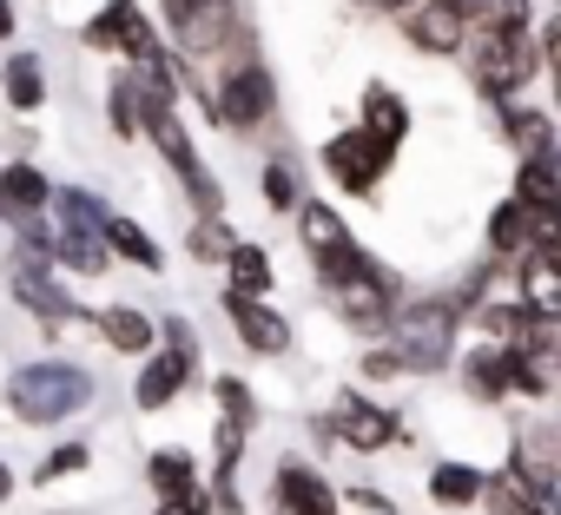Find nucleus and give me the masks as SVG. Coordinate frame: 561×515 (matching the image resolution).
Listing matches in <instances>:
<instances>
[{
  "instance_id": "31",
  "label": "nucleus",
  "mask_w": 561,
  "mask_h": 515,
  "mask_svg": "<svg viewBox=\"0 0 561 515\" xmlns=\"http://www.w3.org/2000/svg\"><path fill=\"white\" fill-rule=\"evenodd\" d=\"M133 21V0H113V8H100L87 21V47H119V27Z\"/></svg>"
},
{
  "instance_id": "41",
  "label": "nucleus",
  "mask_w": 561,
  "mask_h": 515,
  "mask_svg": "<svg viewBox=\"0 0 561 515\" xmlns=\"http://www.w3.org/2000/svg\"><path fill=\"white\" fill-rule=\"evenodd\" d=\"M0 34H14V8H8V0H0Z\"/></svg>"
},
{
  "instance_id": "9",
  "label": "nucleus",
  "mask_w": 561,
  "mask_h": 515,
  "mask_svg": "<svg viewBox=\"0 0 561 515\" xmlns=\"http://www.w3.org/2000/svg\"><path fill=\"white\" fill-rule=\"evenodd\" d=\"M264 113H271V80H264V67L238 60L218 87V119L225 126H264Z\"/></svg>"
},
{
  "instance_id": "8",
  "label": "nucleus",
  "mask_w": 561,
  "mask_h": 515,
  "mask_svg": "<svg viewBox=\"0 0 561 515\" xmlns=\"http://www.w3.org/2000/svg\"><path fill=\"white\" fill-rule=\"evenodd\" d=\"M390 152H397V146H383L377 133H351V139H331V146H324V165H331V179H337V185L370 192V185L383 179Z\"/></svg>"
},
{
  "instance_id": "26",
  "label": "nucleus",
  "mask_w": 561,
  "mask_h": 515,
  "mask_svg": "<svg viewBox=\"0 0 561 515\" xmlns=\"http://www.w3.org/2000/svg\"><path fill=\"white\" fill-rule=\"evenodd\" d=\"M508 139L522 146V159H548L554 152V126L541 113H508Z\"/></svg>"
},
{
  "instance_id": "38",
  "label": "nucleus",
  "mask_w": 561,
  "mask_h": 515,
  "mask_svg": "<svg viewBox=\"0 0 561 515\" xmlns=\"http://www.w3.org/2000/svg\"><path fill=\"white\" fill-rule=\"evenodd\" d=\"M113 126H119V139H133V133H139V100H133V87H126V80L113 87Z\"/></svg>"
},
{
  "instance_id": "30",
  "label": "nucleus",
  "mask_w": 561,
  "mask_h": 515,
  "mask_svg": "<svg viewBox=\"0 0 561 515\" xmlns=\"http://www.w3.org/2000/svg\"><path fill=\"white\" fill-rule=\"evenodd\" d=\"M469 384H476V397H502L508 390V351H482L469 364Z\"/></svg>"
},
{
  "instance_id": "36",
  "label": "nucleus",
  "mask_w": 561,
  "mask_h": 515,
  "mask_svg": "<svg viewBox=\"0 0 561 515\" xmlns=\"http://www.w3.org/2000/svg\"><path fill=\"white\" fill-rule=\"evenodd\" d=\"M482 27H495V34H522L528 27V0H489V21Z\"/></svg>"
},
{
  "instance_id": "10",
  "label": "nucleus",
  "mask_w": 561,
  "mask_h": 515,
  "mask_svg": "<svg viewBox=\"0 0 561 515\" xmlns=\"http://www.w3.org/2000/svg\"><path fill=\"white\" fill-rule=\"evenodd\" d=\"M225 318H231V331H238L251 351H264V357H277V351L291 344V324L277 318V311H264L257 291H231V298H225Z\"/></svg>"
},
{
  "instance_id": "15",
  "label": "nucleus",
  "mask_w": 561,
  "mask_h": 515,
  "mask_svg": "<svg viewBox=\"0 0 561 515\" xmlns=\"http://www.w3.org/2000/svg\"><path fill=\"white\" fill-rule=\"evenodd\" d=\"M403 34L423 54H456L462 47V14H449V8H436V0H430V8H410L403 14Z\"/></svg>"
},
{
  "instance_id": "11",
  "label": "nucleus",
  "mask_w": 561,
  "mask_h": 515,
  "mask_svg": "<svg viewBox=\"0 0 561 515\" xmlns=\"http://www.w3.org/2000/svg\"><path fill=\"white\" fill-rule=\"evenodd\" d=\"M331 291H337V311H344L357 331H383V324H390V298H383L377 265H370V272H357V278H344V285H331Z\"/></svg>"
},
{
  "instance_id": "20",
  "label": "nucleus",
  "mask_w": 561,
  "mask_h": 515,
  "mask_svg": "<svg viewBox=\"0 0 561 515\" xmlns=\"http://www.w3.org/2000/svg\"><path fill=\"white\" fill-rule=\"evenodd\" d=\"M364 133H377L383 146H397V139L410 133V113H403V100H397V93H383V87H370V100H364Z\"/></svg>"
},
{
  "instance_id": "2",
  "label": "nucleus",
  "mask_w": 561,
  "mask_h": 515,
  "mask_svg": "<svg viewBox=\"0 0 561 515\" xmlns=\"http://www.w3.org/2000/svg\"><path fill=\"white\" fill-rule=\"evenodd\" d=\"M449 331H456V298L436 305H410L397 324V370H443L449 364Z\"/></svg>"
},
{
  "instance_id": "42",
  "label": "nucleus",
  "mask_w": 561,
  "mask_h": 515,
  "mask_svg": "<svg viewBox=\"0 0 561 515\" xmlns=\"http://www.w3.org/2000/svg\"><path fill=\"white\" fill-rule=\"evenodd\" d=\"M159 515H198V508H185V502H165V508H159Z\"/></svg>"
},
{
  "instance_id": "32",
  "label": "nucleus",
  "mask_w": 561,
  "mask_h": 515,
  "mask_svg": "<svg viewBox=\"0 0 561 515\" xmlns=\"http://www.w3.org/2000/svg\"><path fill=\"white\" fill-rule=\"evenodd\" d=\"M60 218H67V231H100V198L93 192H60Z\"/></svg>"
},
{
  "instance_id": "22",
  "label": "nucleus",
  "mask_w": 561,
  "mask_h": 515,
  "mask_svg": "<svg viewBox=\"0 0 561 515\" xmlns=\"http://www.w3.org/2000/svg\"><path fill=\"white\" fill-rule=\"evenodd\" d=\"M8 100H14L21 113L47 100V73H41V60H34V54H14V60H8Z\"/></svg>"
},
{
  "instance_id": "43",
  "label": "nucleus",
  "mask_w": 561,
  "mask_h": 515,
  "mask_svg": "<svg viewBox=\"0 0 561 515\" xmlns=\"http://www.w3.org/2000/svg\"><path fill=\"white\" fill-rule=\"evenodd\" d=\"M364 8H410V0H364Z\"/></svg>"
},
{
  "instance_id": "18",
  "label": "nucleus",
  "mask_w": 561,
  "mask_h": 515,
  "mask_svg": "<svg viewBox=\"0 0 561 515\" xmlns=\"http://www.w3.org/2000/svg\"><path fill=\"white\" fill-rule=\"evenodd\" d=\"M47 198H54V185L34 165H8V172H0V211H41Z\"/></svg>"
},
{
  "instance_id": "3",
  "label": "nucleus",
  "mask_w": 561,
  "mask_h": 515,
  "mask_svg": "<svg viewBox=\"0 0 561 515\" xmlns=\"http://www.w3.org/2000/svg\"><path fill=\"white\" fill-rule=\"evenodd\" d=\"M528 41H535L528 27H522V34H495V27L462 34V47H469V60H476L482 93H502V87H522V80H528V67H535V47H528Z\"/></svg>"
},
{
  "instance_id": "35",
  "label": "nucleus",
  "mask_w": 561,
  "mask_h": 515,
  "mask_svg": "<svg viewBox=\"0 0 561 515\" xmlns=\"http://www.w3.org/2000/svg\"><path fill=\"white\" fill-rule=\"evenodd\" d=\"M73 469H87V443H67V449H54L41 469H34V482H54V476H73Z\"/></svg>"
},
{
  "instance_id": "7",
  "label": "nucleus",
  "mask_w": 561,
  "mask_h": 515,
  "mask_svg": "<svg viewBox=\"0 0 561 515\" xmlns=\"http://www.w3.org/2000/svg\"><path fill=\"white\" fill-rule=\"evenodd\" d=\"M165 21L185 54H218L231 41V0H165Z\"/></svg>"
},
{
  "instance_id": "16",
  "label": "nucleus",
  "mask_w": 561,
  "mask_h": 515,
  "mask_svg": "<svg viewBox=\"0 0 561 515\" xmlns=\"http://www.w3.org/2000/svg\"><path fill=\"white\" fill-rule=\"evenodd\" d=\"M152 489H159L165 502L205 508V495H198V469H192V456H179V449H159V456H152Z\"/></svg>"
},
{
  "instance_id": "40",
  "label": "nucleus",
  "mask_w": 561,
  "mask_h": 515,
  "mask_svg": "<svg viewBox=\"0 0 561 515\" xmlns=\"http://www.w3.org/2000/svg\"><path fill=\"white\" fill-rule=\"evenodd\" d=\"M436 8H449V14H476L482 0H436Z\"/></svg>"
},
{
  "instance_id": "12",
  "label": "nucleus",
  "mask_w": 561,
  "mask_h": 515,
  "mask_svg": "<svg viewBox=\"0 0 561 515\" xmlns=\"http://www.w3.org/2000/svg\"><path fill=\"white\" fill-rule=\"evenodd\" d=\"M277 508H285V515H337V495L324 489L318 469L285 462V469H277Z\"/></svg>"
},
{
  "instance_id": "17",
  "label": "nucleus",
  "mask_w": 561,
  "mask_h": 515,
  "mask_svg": "<svg viewBox=\"0 0 561 515\" xmlns=\"http://www.w3.org/2000/svg\"><path fill=\"white\" fill-rule=\"evenodd\" d=\"M14 291H21V305H27V311H41L47 324L73 318V305H67V298H60V291H54V285L34 272V258H21V265H14Z\"/></svg>"
},
{
  "instance_id": "24",
  "label": "nucleus",
  "mask_w": 561,
  "mask_h": 515,
  "mask_svg": "<svg viewBox=\"0 0 561 515\" xmlns=\"http://www.w3.org/2000/svg\"><path fill=\"white\" fill-rule=\"evenodd\" d=\"M515 198L528 205V211H554V159H528L522 165V185H515Z\"/></svg>"
},
{
  "instance_id": "13",
  "label": "nucleus",
  "mask_w": 561,
  "mask_h": 515,
  "mask_svg": "<svg viewBox=\"0 0 561 515\" xmlns=\"http://www.w3.org/2000/svg\"><path fill=\"white\" fill-rule=\"evenodd\" d=\"M337 436H344L351 449H383V443L397 436V416H390L383 403H364V397H351V403L337 410Z\"/></svg>"
},
{
  "instance_id": "37",
  "label": "nucleus",
  "mask_w": 561,
  "mask_h": 515,
  "mask_svg": "<svg viewBox=\"0 0 561 515\" xmlns=\"http://www.w3.org/2000/svg\"><path fill=\"white\" fill-rule=\"evenodd\" d=\"M264 198H271L277 211H291V205H298V179H291L285 165H271V172H264Z\"/></svg>"
},
{
  "instance_id": "4",
  "label": "nucleus",
  "mask_w": 561,
  "mask_h": 515,
  "mask_svg": "<svg viewBox=\"0 0 561 515\" xmlns=\"http://www.w3.org/2000/svg\"><path fill=\"white\" fill-rule=\"evenodd\" d=\"M139 119H146V133H152V146L165 152V165L185 179V192L198 198V211H218V179L205 172V159L192 152V139H185V126L172 119V106H139Z\"/></svg>"
},
{
  "instance_id": "25",
  "label": "nucleus",
  "mask_w": 561,
  "mask_h": 515,
  "mask_svg": "<svg viewBox=\"0 0 561 515\" xmlns=\"http://www.w3.org/2000/svg\"><path fill=\"white\" fill-rule=\"evenodd\" d=\"M430 495H436V502H449V508H462V502H476V495H482V476H476V469H462V462H443V469L430 476Z\"/></svg>"
},
{
  "instance_id": "33",
  "label": "nucleus",
  "mask_w": 561,
  "mask_h": 515,
  "mask_svg": "<svg viewBox=\"0 0 561 515\" xmlns=\"http://www.w3.org/2000/svg\"><path fill=\"white\" fill-rule=\"evenodd\" d=\"M231 244H238V238H231V231L218 225V211H205V218L192 225V258H225Z\"/></svg>"
},
{
  "instance_id": "27",
  "label": "nucleus",
  "mask_w": 561,
  "mask_h": 515,
  "mask_svg": "<svg viewBox=\"0 0 561 515\" xmlns=\"http://www.w3.org/2000/svg\"><path fill=\"white\" fill-rule=\"evenodd\" d=\"M54 251H60V265H73V272H87V278L106 265V244H100V231H67Z\"/></svg>"
},
{
  "instance_id": "23",
  "label": "nucleus",
  "mask_w": 561,
  "mask_h": 515,
  "mask_svg": "<svg viewBox=\"0 0 561 515\" xmlns=\"http://www.w3.org/2000/svg\"><path fill=\"white\" fill-rule=\"evenodd\" d=\"M100 331H106V344L113 351H152V324L139 318V311H100Z\"/></svg>"
},
{
  "instance_id": "6",
  "label": "nucleus",
  "mask_w": 561,
  "mask_h": 515,
  "mask_svg": "<svg viewBox=\"0 0 561 515\" xmlns=\"http://www.w3.org/2000/svg\"><path fill=\"white\" fill-rule=\"evenodd\" d=\"M305 244H311V258H318L324 285H344V278L370 272V258L351 244V231H344V218H337L331 205H305Z\"/></svg>"
},
{
  "instance_id": "34",
  "label": "nucleus",
  "mask_w": 561,
  "mask_h": 515,
  "mask_svg": "<svg viewBox=\"0 0 561 515\" xmlns=\"http://www.w3.org/2000/svg\"><path fill=\"white\" fill-rule=\"evenodd\" d=\"M218 403H225V423H244V430H251L257 410H251V390H244L238 377H218Z\"/></svg>"
},
{
  "instance_id": "39",
  "label": "nucleus",
  "mask_w": 561,
  "mask_h": 515,
  "mask_svg": "<svg viewBox=\"0 0 561 515\" xmlns=\"http://www.w3.org/2000/svg\"><path fill=\"white\" fill-rule=\"evenodd\" d=\"M351 502H357V508H370V515H390V502H383V495H377V489H357V495H351Z\"/></svg>"
},
{
  "instance_id": "29",
  "label": "nucleus",
  "mask_w": 561,
  "mask_h": 515,
  "mask_svg": "<svg viewBox=\"0 0 561 515\" xmlns=\"http://www.w3.org/2000/svg\"><path fill=\"white\" fill-rule=\"evenodd\" d=\"M489 508H495V515H548V508L515 482V476H495V482H489Z\"/></svg>"
},
{
  "instance_id": "21",
  "label": "nucleus",
  "mask_w": 561,
  "mask_h": 515,
  "mask_svg": "<svg viewBox=\"0 0 561 515\" xmlns=\"http://www.w3.org/2000/svg\"><path fill=\"white\" fill-rule=\"evenodd\" d=\"M489 238H495V251H522V244H535V211H528L522 198H508V205L489 218Z\"/></svg>"
},
{
  "instance_id": "1",
  "label": "nucleus",
  "mask_w": 561,
  "mask_h": 515,
  "mask_svg": "<svg viewBox=\"0 0 561 515\" xmlns=\"http://www.w3.org/2000/svg\"><path fill=\"white\" fill-rule=\"evenodd\" d=\"M87 397H93V377L73 370V364H27V370L14 377V410H21L27 423H60V416H73Z\"/></svg>"
},
{
  "instance_id": "44",
  "label": "nucleus",
  "mask_w": 561,
  "mask_h": 515,
  "mask_svg": "<svg viewBox=\"0 0 561 515\" xmlns=\"http://www.w3.org/2000/svg\"><path fill=\"white\" fill-rule=\"evenodd\" d=\"M8 489H14V476H8V469H0V495H8Z\"/></svg>"
},
{
  "instance_id": "14",
  "label": "nucleus",
  "mask_w": 561,
  "mask_h": 515,
  "mask_svg": "<svg viewBox=\"0 0 561 515\" xmlns=\"http://www.w3.org/2000/svg\"><path fill=\"white\" fill-rule=\"evenodd\" d=\"M522 298L535 318H554L561 311V265H554V244H535L528 265H522Z\"/></svg>"
},
{
  "instance_id": "28",
  "label": "nucleus",
  "mask_w": 561,
  "mask_h": 515,
  "mask_svg": "<svg viewBox=\"0 0 561 515\" xmlns=\"http://www.w3.org/2000/svg\"><path fill=\"white\" fill-rule=\"evenodd\" d=\"M225 265H231L238 291H271V265H264V251H257V244H231V251H225Z\"/></svg>"
},
{
  "instance_id": "19",
  "label": "nucleus",
  "mask_w": 561,
  "mask_h": 515,
  "mask_svg": "<svg viewBox=\"0 0 561 515\" xmlns=\"http://www.w3.org/2000/svg\"><path fill=\"white\" fill-rule=\"evenodd\" d=\"M100 238H106V244H113L119 258H133V265H146V272H159V265H165V251H159V244H152V238H146V231H139L133 218H100Z\"/></svg>"
},
{
  "instance_id": "5",
  "label": "nucleus",
  "mask_w": 561,
  "mask_h": 515,
  "mask_svg": "<svg viewBox=\"0 0 561 515\" xmlns=\"http://www.w3.org/2000/svg\"><path fill=\"white\" fill-rule=\"evenodd\" d=\"M165 344H172V351H159V357L139 370V410H165V403L185 390L192 364H198V344H192V324H185V318H165Z\"/></svg>"
}]
</instances>
